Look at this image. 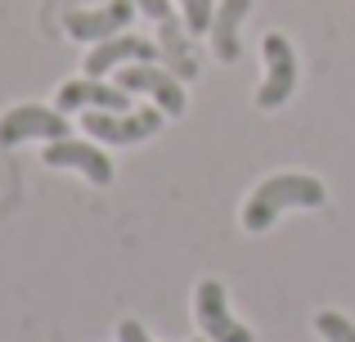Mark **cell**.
Masks as SVG:
<instances>
[{"instance_id":"1","label":"cell","mask_w":355,"mask_h":342,"mask_svg":"<svg viewBox=\"0 0 355 342\" xmlns=\"http://www.w3.org/2000/svg\"><path fill=\"white\" fill-rule=\"evenodd\" d=\"M324 198H329V189H324L320 176H302V171L270 176L243 203V230L248 234H266L288 207H324Z\"/></svg>"},{"instance_id":"2","label":"cell","mask_w":355,"mask_h":342,"mask_svg":"<svg viewBox=\"0 0 355 342\" xmlns=\"http://www.w3.org/2000/svg\"><path fill=\"white\" fill-rule=\"evenodd\" d=\"M81 131L99 144H139V140H153L162 131V108H139V113H104V108H90L81 117Z\"/></svg>"},{"instance_id":"3","label":"cell","mask_w":355,"mask_h":342,"mask_svg":"<svg viewBox=\"0 0 355 342\" xmlns=\"http://www.w3.org/2000/svg\"><path fill=\"white\" fill-rule=\"evenodd\" d=\"M72 126L59 108H41V104H18L0 117V149H14L23 140H68Z\"/></svg>"},{"instance_id":"4","label":"cell","mask_w":355,"mask_h":342,"mask_svg":"<svg viewBox=\"0 0 355 342\" xmlns=\"http://www.w3.org/2000/svg\"><path fill=\"white\" fill-rule=\"evenodd\" d=\"M261 54H266V81H261V90H257V108L275 113L297 90V54H293V45H288V36H279V32H270L266 41H261Z\"/></svg>"},{"instance_id":"5","label":"cell","mask_w":355,"mask_h":342,"mask_svg":"<svg viewBox=\"0 0 355 342\" xmlns=\"http://www.w3.org/2000/svg\"><path fill=\"white\" fill-rule=\"evenodd\" d=\"M193 316H198L202 338H211V342H252V329L230 316L225 284L220 280H202L198 284V293H193Z\"/></svg>"},{"instance_id":"6","label":"cell","mask_w":355,"mask_h":342,"mask_svg":"<svg viewBox=\"0 0 355 342\" xmlns=\"http://www.w3.org/2000/svg\"><path fill=\"white\" fill-rule=\"evenodd\" d=\"M117 86L121 90H130V95H148L162 113H171V117H180L184 108H189V99H184V90H180V81L171 77L166 68H157V63H121V72H117Z\"/></svg>"},{"instance_id":"7","label":"cell","mask_w":355,"mask_h":342,"mask_svg":"<svg viewBox=\"0 0 355 342\" xmlns=\"http://www.w3.org/2000/svg\"><path fill=\"white\" fill-rule=\"evenodd\" d=\"M41 162L45 167H59V171H81L90 185H113V162H108L104 149H95V144L86 140H50L41 149Z\"/></svg>"},{"instance_id":"8","label":"cell","mask_w":355,"mask_h":342,"mask_svg":"<svg viewBox=\"0 0 355 342\" xmlns=\"http://www.w3.org/2000/svg\"><path fill=\"white\" fill-rule=\"evenodd\" d=\"M135 18V0H108L99 9H72L68 14V36L72 41H108V36H121Z\"/></svg>"},{"instance_id":"9","label":"cell","mask_w":355,"mask_h":342,"mask_svg":"<svg viewBox=\"0 0 355 342\" xmlns=\"http://www.w3.org/2000/svg\"><path fill=\"white\" fill-rule=\"evenodd\" d=\"M90 113V108H104V113H126L130 108V90L108 86L104 77H72L59 86V113Z\"/></svg>"},{"instance_id":"10","label":"cell","mask_w":355,"mask_h":342,"mask_svg":"<svg viewBox=\"0 0 355 342\" xmlns=\"http://www.w3.org/2000/svg\"><path fill=\"white\" fill-rule=\"evenodd\" d=\"M248 14H252V0H220L216 5V18H211V45H216L220 63L239 59V27H243Z\"/></svg>"},{"instance_id":"11","label":"cell","mask_w":355,"mask_h":342,"mask_svg":"<svg viewBox=\"0 0 355 342\" xmlns=\"http://www.w3.org/2000/svg\"><path fill=\"white\" fill-rule=\"evenodd\" d=\"M175 5H180L184 32H193V36L211 32V18H216V0H175Z\"/></svg>"},{"instance_id":"12","label":"cell","mask_w":355,"mask_h":342,"mask_svg":"<svg viewBox=\"0 0 355 342\" xmlns=\"http://www.w3.org/2000/svg\"><path fill=\"white\" fill-rule=\"evenodd\" d=\"M315 334L324 342H355V325L342 311H320V316H315Z\"/></svg>"},{"instance_id":"13","label":"cell","mask_w":355,"mask_h":342,"mask_svg":"<svg viewBox=\"0 0 355 342\" xmlns=\"http://www.w3.org/2000/svg\"><path fill=\"white\" fill-rule=\"evenodd\" d=\"M135 9H144V18H153V23H171V0H135Z\"/></svg>"},{"instance_id":"14","label":"cell","mask_w":355,"mask_h":342,"mask_svg":"<svg viewBox=\"0 0 355 342\" xmlns=\"http://www.w3.org/2000/svg\"><path fill=\"white\" fill-rule=\"evenodd\" d=\"M117 342H153V338H148V329L139 325V320H121V325H117Z\"/></svg>"},{"instance_id":"15","label":"cell","mask_w":355,"mask_h":342,"mask_svg":"<svg viewBox=\"0 0 355 342\" xmlns=\"http://www.w3.org/2000/svg\"><path fill=\"white\" fill-rule=\"evenodd\" d=\"M198 342H211V338H198Z\"/></svg>"}]
</instances>
